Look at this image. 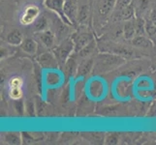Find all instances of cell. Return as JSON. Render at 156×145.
I'll list each match as a JSON object with an SVG mask.
<instances>
[{
	"instance_id": "1",
	"label": "cell",
	"mask_w": 156,
	"mask_h": 145,
	"mask_svg": "<svg viewBox=\"0 0 156 145\" xmlns=\"http://www.w3.org/2000/svg\"><path fill=\"white\" fill-rule=\"evenodd\" d=\"M123 62H124V59L121 56L112 54V53H111V54H103L98 57L97 69L100 72H103L105 70H110L115 68Z\"/></svg>"
},
{
	"instance_id": "2",
	"label": "cell",
	"mask_w": 156,
	"mask_h": 145,
	"mask_svg": "<svg viewBox=\"0 0 156 145\" xmlns=\"http://www.w3.org/2000/svg\"><path fill=\"white\" fill-rule=\"evenodd\" d=\"M74 48H75V45L73 40L71 41L69 39L64 40L60 45L57 46L55 47V50H53V53H55V57L57 58L58 63L65 64V62L70 57V54H71Z\"/></svg>"
},
{
	"instance_id": "3",
	"label": "cell",
	"mask_w": 156,
	"mask_h": 145,
	"mask_svg": "<svg viewBox=\"0 0 156 145\" xmlns=\"http://www.w3.org/2000/svg\"><path fill=\"white\" fill-rule=\"evenodd\" d=\"M39 8L36 5H29V6L24 9L23 15L20 16V23L23 25L32 24L37 19V18L39 17Z\"/></svg>"
},
{
	"instance_id": "4",
	"label": "cell",
	"mask_w": 156,
	"mask_h": 145,
	"mask_svg": "<svg viewBox=\"0 0 156 145\" xmlns=\"http://www.w3.org/2000/svg\"><path fill=\"white\" fill-rule=\"evenodd\" d=\"M64 3H65V0H46L45 1V4L48 8L53 11V12H55L59 17L62 19L63 21H65L66 23L70 24L71 22L68 20V19L66 18V16L64 14V11H63Z\"/></svg>"
},
{
	"instance_id": "5",
	"label": "cell",
	"mask_w": 156,
	"mask_h": 145,
	"mask_svg": "<svg viewBox=\"0 0 156 145\" xmlns=\"http://www.w3.org/2000/svg\"><path fill=\"white\" fill-rule=\"evenodd\" d=\"M63 11L68 20L71 23H74L75 20L78 18V9H77L76 2L74 0H65Z\"/></svg>"
},
{
	"instance_id": "6",
	"label": "cell",
	"mask_w": 156,
	"mask_h": 145,
	"mask_svg": "<svg viewBox=\"0 0 156 145\" xmlns=\"http://www.w3.org/2000/svg\"><path fill=\"white\" fill-rule=\"evenodd\" d=\"M38 61L41 64L42 67L49 68V69L56 68L58 64V60L55 57V53L52 54L51 52H45V53H43V54H41L40 57L38 58Z\"/></svg>"
},
{
	"instance_id": "7",
	"label": "cell",
	"mask_w": 156,
	"mask_h": 145,
	"mask_svg": "<svg viewBox=\"0 0 156 145\" xmlns=\"http://www.w3.org/2000/svg\"><path fill=\"white\" fill-rule=\"evenodd\" d=\"M92 40H93L92 36H91L89 33H80V34L76 35L73 39L74 45H75V50H76V51L79 52L82 48H83Z\"/></svg>"
},
{
	"instance_id": "8",
	"label": "cell",
	"mask_w": 156,
	"mask_h": 145,
	"mask_svg": "<svg viewBox=\"0 0 156 145\" xmlns=\"http://www.w3.org/2000/svg\"><path fill=\"white\" fill-rule=\"evenodd\" d=\"M39 39L41 40L42 44L48 48H52L55 43V35L52 33V31L47 29L45 31L39 32Z\"/></svg>"
},
{
	"instance_id": "9",
	"label": "cell",
	"mask_w": 156,
	"mask_h": 145,
	"mask_svg": "<svg viewBox=\"0 0 156 145\" xmlns=\"http://www.w3.org/2000/svg\"><path fill=\"white\" fill-rule=\"evenodd\" d=\"M117 3V0H101V2L99 3V14L102 17L109 15L114 8L115 7V5Z\"/></svg>"
},
{
	"instance_id": "10",
	"label": "cell",
	"mask_w": 156,
	"mask_h": 145,
	"mask_svg": "<svg viewBox=\"0 0 156 145\" xmlns=\"http://www.w3.org/2000/svg\"><path fill=\"white\" fill-rule=\"evenodd\" d=\"M132 45L136 47L140 48H152L153 44L148 38L144 37L143 35H137L131 40Z\"/></svg>"
},
{
	"instance_id": "11",
	"label": "cell",
	"mask_w": 156,
	"mask_h": 145,
	"mask_svg": "<svg viewBox=\"0 0 156 145\" xmlns=\"http://www.w3.org/2000/svg\"><path fill=\"white\" fill-rule=\"evenodd\" d=\"M137 31H136V26H135V21L126 20L125 24L123 25V36L125 39L132 40L134 37L136 36Z\"/></svg>"
},
{
	"instance_id": "12",
	"label": "cell",
	"mask_w": 156,
	"mask_h": 145,
	"mask_svg": "<svg viewBox=\"0 0 156 145\" xmlns=\"http://www.w3.org/2000/svg\"><path fill=\"white\" fill-rule=\"evenodd\" d=\"M7 43L12 46H19L21 45V43L23 42V34L20 30H13L12 32H10L9 35L7 36L6 39Z\"/></svg>"
},
{
	"instance_id": "13",
	"label": "cell",
	"mask_w": 156,
	"mask_h": 145,
	"mask_svg": "<svg viewBox=\"0 0 156 145\" xmlns=\"http://www.w3.org/2000/svg\"><path fill=\"white\" fill-rule=\"evenodd\" d=\"M93 67V59L92 58H87L80 64L78 68V74L80 77L87 76V74L91 71V69Z\"/></svg>"
},
{
	"instance_id": "14",
	"label": "cell",
	"mask_w": 156,
	"mask_h": 145,
	"mask_svg": "<svg viewBox=\"0 0 156 145\" xmlns=\"http://www.w3.org/2000/svg\"><path fill=\"white\" fill-rule=\"evenodd\" d=\"M21 48L28 54H35L37 51V43L33 39L27 38L21 43Z\"/></svg>"
},
{
	"instance_id": "15",
	"label": "cell",
	"mask_w": 156,
	"mask_h": 145,
	"mask_svg": "<svg viewBox=\"0 0 156 145\" xmlns=\"http://www.w3.org/2000/svg\"><path fill=\"white\" fill-rule=\"evenodd\" d=\"M78 63H77V60L75 57H72L70 56L67 61L65 62V73L67 76L71 77V76H74L76 72H78Z\"/></svg>"
},
{
	"instance_id": "16",
	"label": "cell",
	"mask_w": 156,
	"mask_h": 145,
	"mask_svg": "<svg viewBox=\"0 0 156 145\" xmlns=\"http://www.w3.org/2000/svg\"><path fill=\"white\" fill-rule=\"evenodd\" d=\"M33 27L36 32H42L47 29H49V21L46 19V17L42 16V17H38L37 19L33 22Z\"/></svg>"
},
{
	"instance_id": "17",
	"label": "cell",
	"mask_w": 156,
	"mask_h": 145,
	"mask_svg": "<svg viewBox=\"0 0 156 145\" xmlns=\"http://www.w3.org/2000/svg\"><path fill=\"white\" fill-rule=\"evenodd\" d=\"M134 14H135V9H134V5L132 3H130L129 5H127L126 7L120 9L119 18L121 19H124V20H130V19H133Z\"/></svg>"
},
{
	"instance_id": "18",
	"label": "cell",
	"mask_w": 156,
	"mask_h": 145,
	"mask_svg": "<svg viewBox=\"0 0 156 145\" xmlns=\"http://www.w3.org/2000/svg\"><path fill=\"white\" fill-rule=\"evenodd\" d=\"M94 48H95V43L92 40L90 43H88V44L85 46L83 48H82V50L79 51V54L82 56V57L87 58L88 56H90L93 53Z\"/></svg>"
},
{
	"instance_id": "19",
	"label": "cell",
	"mask_w": 156,
	"mask_h": 145,
	"mask_svg": "<svg viewBox=\"0 0 156 145\" xmlns=\"http://www.w3.org/2000/svg\"><path fill=\"white\" fill-rule=\"evenodd\" d=\"M5 140L11 144H19L20 142V138L16 133H9L5 136Z\"/></svg>"
},
{
	"instance_id": "20",
	"label": "cell",
	"mask_w": 156,
	"mask_h": 145,
	"mask_svg": "<svg viewBox=\"0 0 156 145\" xmlns=\"http://www.w3.org/2000/svg\"><path fill=\"white\" fill-rule=\"evenodd\" d=\"M23 85V80L20 77H15L10 80V88H21Z\"/></svg>"
},
{
	"instance_id": "21",
	"label": "cell",
	"mask_w": 156,
	"mask_h": 145,
	"mask_svg": "<svg viewBox=\"0 0 156 145\" xmlns=\"http://www.w3.org/2000/svg\"><path fill=\"white\" fill-rule=\"evenodd\" d=\"M9 95L13 100H20L23 97V90L21 88H10Z\"/></svg>"
},
{
	"instance_id": "22",
	"label": "cell",
	"mask_w": 156,
	"mask_h": 145,
	"mask_svg": "<svg viewBox=\"0 0 156 145\" xmlns=\"http://www.w3.org/2000/svg\"><path fill=\"white\" fill-rule=\"evenodd\" d=\"M78 19L80 22H84L85 20L88 18V7L87 6H83L82 7V9L80 10L79 15H78Z\"/></svg>"
},
{
	"instance_id": "23",
	"label": "cell",
	"mask_w": 156,
	"mask_h": 145,
	"mask_svg": "<svg viewBox=\"0 0 156 145\" xmlns=\"http://www.w3.org/2000/svg\"><path fill=\"white\" fill-rule=\"evenodd\" d=\"M147 9H148V3H147V0H141L139 5H138V7H137V10L144 13V12H147Z\"/></svg>"
},
{
	"instance_id": "24",
	"label": "cell",
	"mask_w": 156,
	"mask_h": 145,
	"mask_svg": "<svg viewBox=\"0 0 156 145\" xmlns=\"http://www.w3.org/2000/svg\"><path fill=\"white\" fill-rule=\"evenodd\" d=\"M131 2V0H117V5H118V8L122 9V8H124L126 7L127 5H129Z\"/></svg>"
}]
</instances>
